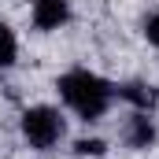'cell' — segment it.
Wrapping results in <instances>:
<instances>
[{
    "mask_svg": "<svg viewBox=\"0 0 159 159\" xmlns=\"http://www.w3.org/2000/svg\"><path fill=\"white\" fill-rule=\"evenodd\" d=\"M56 93H59L63 107H67L74 119H81L85 126L100 122L111 111V104H115V81L104 78V74H96V70H89V67H70V70H63V74L56 78Z\"/></svg>",
    "mask_w": 159,
    "mask_h": 159,
    "instance_id": "6da1fadb",
    "label": "cell"
},
{
    "mask_svg": "<svg viewBox=\"0 0 159 159\" xmlns=\"http://www.w3.org/2000/svg\"><path fill=\"white\" fill-rule=\"evenodd\" d=\"M19 133L26 141V148L34 152H56L67 141V115L52 104H30L19 115Z\"/></svg>",
    "mask_w": 159,
    "mask_h": 159,
    "instance_id": "7a4b0ae2",
    "label": "cell"
},
{
    "mask_svg": "<svg viewBox=\"0 0 159 159\" xmlns=\"http://www.w3.org/2000/svg\"><path fill=\"white\" fill-rule=\"evenodd\" d=\"M122 144L129 152H152L159 141V126H156V115L152 111H129L126 122H122Z\"/></svg>",
    "mask_w": 159,
    "mask_h": 159,
    "instance_id": "3957f363",
    "label": "cell"
},
{
    "mask_svg": "<svg viewBox=\"0 0 159 159\" xmlns=\"http://www.w3.org/2000/svg\"><path fill=\"white\" fill-rule=\"evenodd\" d=\"M30 22L37 34H56L70 22V0H34L30 4Z\"/></svg>",
    "mask_w": 159,
    "mask_h": 159,
    "instance_id": "277c9868",
    "label": "cell"
},
{
    "mask_svg": "<svg viewBox=\"0 0 159 159\" xmlns=\"http://www.w3.org/2000/svg\"><path fill=\"white\" fill-rule=\"evenodd\" d=\"M115 100H122V104H129V111H152L156 115L159 107V89L152 85V81H115Z\"/></svg>",
    "mask_w": 159,
    "mask_h": 159,
    "instance_id": "5b68a950",
    "label": "cell"
},
{
    "mask_svg": "<svg viewBox=\"0 0 159 159\" xmlns=\"http://www.w3.org/2000/svg\"><path fill=\"white\" fill-rule=\"evenodd\" d=\"M19 59V37L7 22H0V70H11Z\"/></svg>",
    "mask_w": 159,
    "mask_h": 159,
    "instance_id": "8992f818",
    "label": "cell"
},
{
    "mask_svg": "<svg viewBox=\"0 0 159 159\" xmlns=\"http://www.w3.org/2000/svg\"><path fill=\"white\" fill-rule=\"evenodd\" d=\"M70 152L78 159H100V156H107V141H100V137H78L70 144Z\"/></svg>",
    "mask_w": 159,
    "mask_h": 159,
    "instance_id": "52a82bcc",
    "label": "cell"
},
{
    "mask_svg": "<svg viewBox=\"0 0 159 159\" xmlns=\"http://www.w3.org/2000/svg\"><path fill=\"white\" fill-rule=\"evenodd\" d=\"M141 34H144V41L159 52V11H148V15L141 19Z\"/></svg>",
    "mask_w": 159,
    "mask_h": 159,
    "instance_id": "ba28073f",
    "label": "cell"
}]
</instances>
